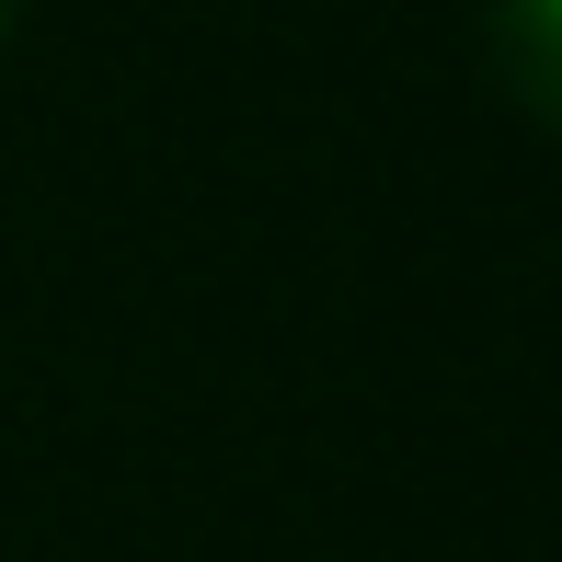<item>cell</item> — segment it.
Listing matches in <instances>:
<instances>
[{"label": "cell", "mask_w": 562, "mask_h": 562, "mask_svg": "<svg viewBox=\"0 0 562 562\" xmlns=\"http://www.w3.org/2000/svg\"><path fill=\"white\" fill-rule=\"evenodd\" d=\"M12 12H23V0H0V35H12Z\"/></svg>", "instance_id": "2"}, {"label": "cell", "mask_w": 562, "mask_h": 562, "mask_svg": "<svg viewBox=\"0 0 562 562\" xmlns=\"http://www.w3.org/2000/svg\"><path fill=\"white\" fill-rule=\"evenodd\" d=\"M482 46H494V81L540 126H562V0H482Z\"/></svg>", "instance_id": "1"}]
</instances>
